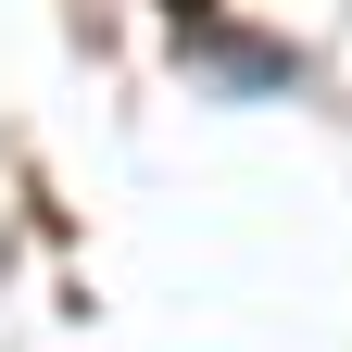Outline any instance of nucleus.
Listing matches in <instances>:
<instances>
[{
    "label": "nucleus",
    "mask_w": 352,
    "mask_h": 352,
    "mask_svg": "<svg viewBox=\"0 0 352 352\" xmlns=\"http://www.w3.org/2000/svg\"><path fill=\"white\" fill-rule=\"evenodd\" d=\"M176 13H214V0H176Z\"/></svg>",
    "instance_id": "f257e3e1"
}]
</instances>
